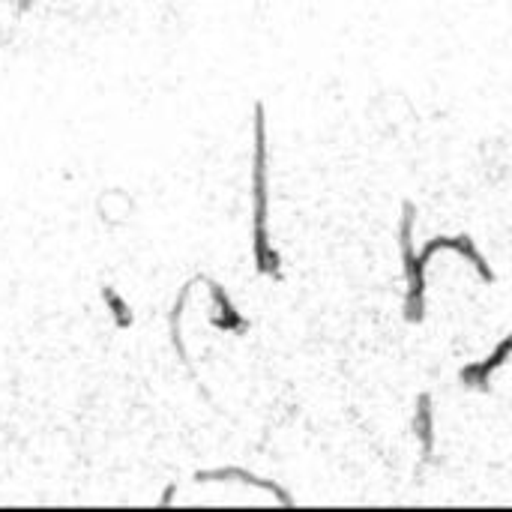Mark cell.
Masks as SVG:
<instances>
[{"label": "cell", "instance_id": "1", "mask_svg": "<svg viewBox=\"0 0 512 512\" xmlns=\"http://www.w3.org/2000/svg\"><path fill=\"white\" fill-rule=\"evenodd\" d=\"M252 258L255 270L282 279V258L270 240V153H267V108L255 102L252 117Z\"/></svg>", "mask_w": 512, "mask_h": 512}, {"label": "cell", "instance_id": "2", "mask_svg": "<svg viewBox=\"0 0 512 512\" xmlns=\"http://www.w3.org/2000/svg\"><path fill=\"white\" fill-rule=\"evenodd\" d=\"M414 231H417V207L414 201H402V219H399V249H402V267H405V321L423 324L426 321V267L417 258L414 249Z\"/></svg>", "mask_w": 512, "mask_h": 512}, {"label": "cell", "instance_id": "3", "mask_svg": "<svg viewBox=\"0 0 512 512\" xmlns=\"http://www.w3.org/2000/svg\"><path fill=\"white\" fill-rule=\"evenodd\" d=\"M438 252H453V255H459V258H465L474 270H477V276L486 282V285H495L498 282V276H495V270H492V264H489V258H483V252L477 249V243L468 237V234H456V237H432V240H426V246L420 249V264L429 270V264H432V258L438 255Z\"/></svg>", "mask_w": 512, "mask_h": 512}, {"label": "cell", "instance_id": "4", "mask_svg": "<svg viewBox=\"0 0 512 512\" xmlns=\"http://www.w3.org/2000/svg\"><path fill=\"white\" fill-rule=\"evenodd\" d=\"M512 360V330L483 357V360H477V363H471V366H465L462 372H459V381H462V387H471V390H489L492 387V378L507 366Z\"/></svg>", "mask_w": 512, "mask_h": 512}, {"label": "cell", "instance_id": "5", "mask_svg": "<svg viewBox=\"0 0 512 512\" xmlns=\"http://www.w3.org/2000/svg\"><path fill=\"white\" fill-rule=\"evenodd\" d=\"M195 483H243V486H252V489H261V492L273 495L282 507H294V498L288 495V489H282L279 483L264 480V477H258V474H249V471H243V468L201 471V474H195Z\"/></svg>", "mask_w": 512, "mask_h": 512}, {"label": "cell", "instance_id": "6", "mask_svg": "<svg viewBox=\"0 0 512 512\" xmlns=\"http://www.w3.org/2000/svg\"><path fill=\"white\" fill-rule=\"evenodd\" d=\"M414 438L420 444V462L429 465L435 459V408H432V396L420 393L417 405H414Z\"/></svg>", "mask_w": 512, "mask_h": 512}, {"label": "cell", "instance_id": "7", "mask_svg": "<svg viewBox=\"0 0 512 512\" xmlns=\"http://www.w3.org/2000/svg\"><path fill=\"white\" fill-rule=\"evenodd\" d=\"M207 285H210V297H213V303H216V309H219V318L213 321L219 330H228V333H246L249 330V321L237 312V306L231 303V297H228V291L219 285V282H213V279H204Z\"/></svg>", "mask_w": 512, "mask_h": 512}]
</instances>
